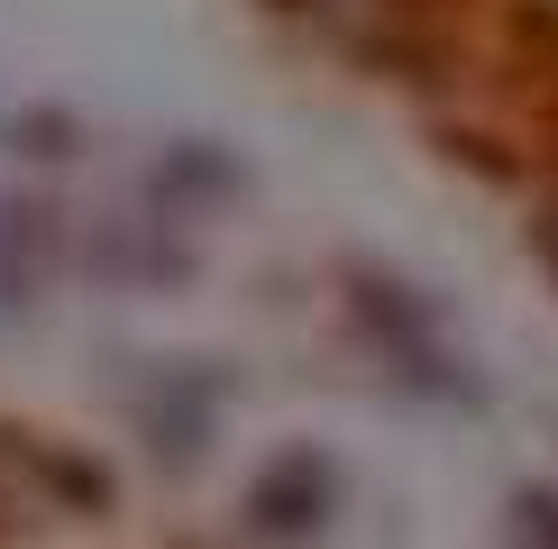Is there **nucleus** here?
<instances>
[{
	"instance_id": "1",
	"label": "nucleus",
	"mask_w": 558,
	"mask_h": 549,
	"mask_svg": "<svg viewBox=\"0 0 558 549\" xmlns=\"http://www.w3.org/2000/svg\"><path fill=\"white\" fill-rule=\"evenodd\" d=\"M522 549H558V495H522Z\"/></svg>"
},
{
	"instance_id": "2",
	"label": "nucleus",
	"mask_w": 558,
	"mask_h": 549,
	"mask_svg": "<svg viewBox=\"0 0 558 549\" xmlns=\"http://www.w3.org/2000/svg\"><path fill=\"white\" fill-rule=\"evenodd\" d=\"M293 10H320V19H348V10H376V19H385V10H412V0H293Z\"/></svg>"
}]
</instances>
